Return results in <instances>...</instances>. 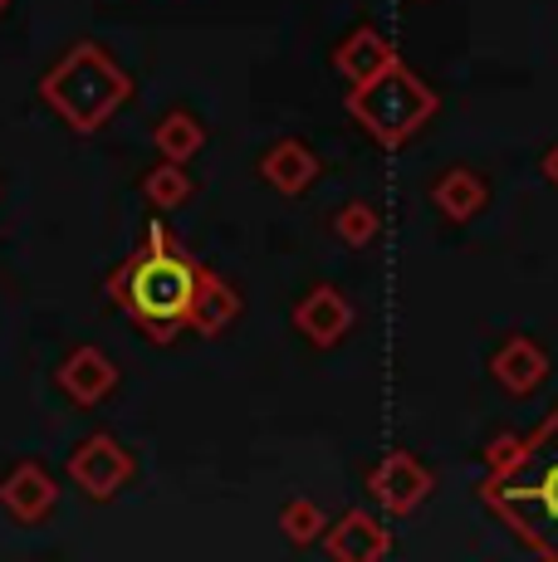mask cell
<instances>
[{
	"label": "cell",
	"mask_w": 558,
	"mask_h": 562,
	"mask_svg": "<svg viewBox=\"0 0 558 562\" xmlns=\"http://www.w3.org/2000/svg\"><path fill=\"white\" fill-rule=\"evenodd\" d=\"M191 299H197V274L171 255H153L133 274V308L157 328L153 338H171V323L191 308Z\"/></svg>",
	"instance_id": "6da1fadb"
},
{
	"label": "cell",
	"mask_w": 558,
	"mask_h": 562,
	"mask_svg": "<svg viewBox=\"0 0 558 562\" xmlns=\"http://www.w3.org/2000/svg\"><path fill=\"white\" fill-rule=\"evenodd\" d=\"M74 480L83 484L89 494H99V499H109V494L118 490V484L127 480V456L113 446L109 436H93L89 446H79V456L69 460Z\"/></svg>",
	"instance_id": "7a4b0ae2"
},
{
	"label": "cell",
	"mask_w": 558,
	"mask_h": 562,
	"mask_svg": "<svg viewBox=\"0 0 558 562\" xmlns=\"http://www.w3.org/2000/svg\"><path fill=\"white\" fill-rule=\"evenodd\" d=\"M294 318H299V328H304L309 338H314V342H324V348H328V342H338V333L348 328L353 308L343 304V294H338V289H314V294H309L304 304H299Z\"/></svg>",
	"instance_id": "3957f363"
},
{
	"label": "cell",
	"mask_w": 558,
	"mask_h": 562,
	"mask_svg": "<svg viewBox=\"0 0 558 562\" xmlns=\"http://www.w3.org/2000/svg\"><path fill=\"white\" fill-rule=\"evenodd\" d=\"M372 490H378V499L388 504V509L397 514H406L416 499L426 494V474L416 470V460H406V456H392L388 464H382L378 474H372Z\"/></svg>",
	"instance_id": "277c9868"
},
{
	"label": "cell",
	"mask_w": 558,
	"mask_h": 562,
	"mask_svg": "<svg viewBox=\"0 0 558 562\" xmlns=\"http://www.w3.org/2000/svg\"><path fill=\"white\" fill-rule=\"evenodd\" d=\"M59 382L69 386V396H74V402L93 406V402H99V396L113 386V367H109V358H103V352L83 348V352H74V358L64 362Z\"/></svg>",
	"instance_id": "5b68a950"
},
{
	"label": "cell",
	"mask_w": 558,
	"mask_h": 562,
	"mask_svg": "<svg viewBox=\"0 0 558 562\" xmlns=\"http://www.w3.org/2000/svg\"><path fill=\"white\" fill-rule=\"evenodd\" d=\"M5 504L20 518H40L49 504H55V484H49L45 470H35V464H20V470L10 474V484H5Z\"/></svg>",
	"instance_id": "8992f818"
},
{
	"label": "cell",
	"mask_w": 558,
	"mask_h": 562,
	"mask_svg": "<svg viewBox=\"0 0 558 562\" xmlns=\"http://www.w3.org/2000/svg\"><path fill=\"white\" fill-rule=\"evenodd\" d=\"M382 548H388L382 528L372 524V518H362V514H348L343 518V528L334 533V553L338 558H378Z\"/></svg>",
	"instance_id": "52a82bcc"
},
{
	"label": "cell",
	"mask_w": 558,
	"mask_h": 562,
	"mask_svg": "<svg viewBox=\"0 0 558 562\" xmlns=\"http://www.w3.org/2000/svg\"><path fill=\"white\" fill-rule=\"evenodd\" d=\"M495 372L510 392H529V386L544 376V358L529 348V342H510V348L495 358Z\"/></svg>",
	"instance_id": "ba28073f"
},
{
	"label": "cell",
	"mask_w": 558,
	"mask_h": 562,
	"mask_svg": "<svg viewBox=\"0 0 558 562\" xmlns=\"http://www.w3.org/2000/svg\"><path fill=\"white\" fill-rule=\"evenodd\" d=\"M388 59H392L388 45H382L372 30H362V35L353 40L348 49H343L338 64H343V74H353L358 83H368V79H378V74H388Z\"/></svg>",
	"instance_id": "9c48e42d"
},
{
	"label": "cell",
	"mask_w": 558,
	"mask_h": 562,
	"mask_svg": "<svg viewBox=\"0 0 558 562\" xmlns=\"http://www.w3.org/2000/svg\"><path fill=\"white\" fill-rule=\"evenodd\" d=\"M265 177H270L279 191H299V187H309V177H314V157H309L299 143H284L279 153L265 157Z\"/></svg>",
	"instance_id": "30bf717a"
},
{
	"label": "cell",
	"mask_w": 558,
	"mask_h": 562,
	"mask_svg": "<svg viewBox=\"0 0 558 562\" xmlns=\"http://www.w3.org/2000/svg\"><path fill=\"white\" fill-rule=\"evenodd\" d=\"M480 201H486V191H480V181L470 177V171H450L442 187H436V205H442L450 221H466V215H476Z\"/></svg>",
	"instance_id": "8fae6325"
},
{
	"label": "cell",
	"mask_w": 558,
	"mask_h": 562,
	"mask_svg": "<svg viewBox=\"0 0 558 562\" xmlns=\"http://www.w3.org/2000/svg\"><path fill=\"white\" fill-rule=\"evenodd\" d=\"M235 308H241V299H235L225 284H216V279H211L207 294L197 299V323H201V333H221L225 323L235 318Z\"/></svg>",
	"instance_id": "7c38bea8"
},
{
	"label": "cell",
	"mask_w": 558,
	"mask_h": 562,
	"mask_svg": "<svg viewBox=\"0 0 558 562\" xmlns=\"http://www.w3.org/2000/svg\"><path fill=\"white\" fill-rule=\"evenodd\" d=\"M157 143H163V153L167 157H191V153H197V147H201V127L197 123H191V117H167V123L163 127H157Z\"/></svg>",
	"instance_id": "4fadbf2b"
},
{
	"label": "cell",
	"mask_w": 558,
	"mask_h": 562,
	"mask_svg": "<svg viewBox=\"0 0 558 562\" xmlns=\"http://www.w3.org/2000/svg\"><path fill=\"white\" fill-rule=\"evenodd\" d=\"M187 191H191V181L181 177L177 167H163V171H153V177H147V196H153V201H163V205L187 201Z\"/></svg>",
	"instance_id": "5bb4252c"
},
{
	"label": "cell",
	"mask_w": 558,
	"mask_h": 562,
	"mask_svg": "<svg viewBox=\"0 0 558 562\" xmlns=\"http://www.w3.org/2000/svg\"><path fill=\"white\" fill-rule=\"evenodd\" d=\"M372 231H378V215L368 211V205H348V211L338 215V235L348 245H362V240H372Z\"/></svg>",
	"instance_id": "9a60e30c"
},
{
	"label": "cell",
	"mask_w": 558,
	"mask_h": 562,
	"mask_svg": "<svg viewBox=\"0 0 558 562\" xmlns=\"http://www.w3.org/2000/svg\"><path fill=\"white\" fill-rule=\"evenodd\" d=\"M284 524H289V538H299V543H304V538H314V528H319V509H314V504H289Z\"/></svg>",
	"instance_id": "2e32d148"
},
{
	"label": "cell",
	"mask_w": 558,
	"mask_h": 562,
	"mask_svg": "<svg viewBox=\"0 0 558 562\" xmlns=\"http://www.w3.org/2000/svg\"><path fill=\"white\" fill-rule=\"evenodd\" d=\"M544 171H549V177L558 181V147H554V153H549V157H544Z\"/></svg>",
	"instance_id": "e0dca14e"
},
{
	"label": "cell",
	"mask_w": 558,
	"mask_h": 562,
	"mask_svg": "<svg viewBox=\"0 0 558 562\" xmlns=\"http://www.w3.org/2000/svg\"><path fill=\"white\" fill-rule=\"evenodd\" d=\"M549 484H558V474H554V480H549ZM554 509H558V504H554Z\"/></svg>",
	"instance_id": "ac0fdd59"
},
{
	"label": "cell",
	"mask_w": 558,
	"mask_h": 562,
	"mask_svg": "<svg viewBox=\"0 0 558 562\" xmlns=\"http://www.w3.org/2000/svg\"><path fill=\"white\" fill-rule=\"evenodd\" d=\"M0 10H5V0H0Z\"/></svg>",
	"instance_id": "d6986e66"
}]
</instances>
